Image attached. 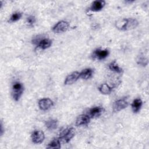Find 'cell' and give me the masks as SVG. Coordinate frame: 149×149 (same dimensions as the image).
<instances>
[{"label": "cell", "mask_w": 149, "mask_h": 149, "mask_svg": "<svg viewBox=\"0 0 149 149\" xmlns=\"http://www.w3.org/2000/svg\"><path fill=\"white\" fill-rule=\"evenodd\" d=\"M138 22L133 18L122 19L116 22V27L120 30H129L135 29L138 26Z\"/></svg>", "instance_id": "obj_1"}, {"label": "cell", "mask_w": 149, "mask_h": 149, "mask_svg": "<svg viewBox=\"0 0 149 149\" xmlns=\"http://www.w3.org/2000/svg\"><path fill=\"white\" fill-rule=\"evenodd\" d=\"M24 90L23 84L18 81L15 82L12 85V97L15 101H18L22 96Z\"/></svg>", "instance_id": "obj_2"}, {"label": "cell", "mask_w": 149, "mask_h": 149, "mask_svg": "<svg viewBox=\"0 0 149 149\" xmlns=\"http://www.w3.org/2000/svg\"><path fill=\"white\" fill-rule=\"evenodd\" d=\"M75 134V130L73 127L66 129L60 136L59 140L61 143H68Z\"/></svg>", "instance_id": "obj_3"}, {"label": "cell", "mask_w": 149, "mask_h": 149, "mask_svg": "<svg viewBox=\"0 0 149 149\" xmlns=\"http://www.w3.org/2000/svg\"><path fill=\"white\" fill-rule=\"evenodd\" d=\"M69 26L68 22L61 20L58 22L52 28V31L55 33H61L66 31Z\"/></svg>", "instance_id": "obj_4"}, {"label": "cell", "mask_w": 149, "mask_h": 149, "mask_svg": "<svg viewBox=\"0 0 149 149\" xmlns=\"http://www.w3.org/2000/svg\"><path fill=\"white\" fill-rule=\"evenodd\" d=\"M129 104L127 100L125 98H122L116 100L113 104V111L119 112L125 108H126L128 106Z\"/></svg>", "instance_id": "obj_5"}, {"label": "cell", "mask_w": 149, "mask_h": 149, "mask_svg": "<svg viewBox=\"0 0 149 149\" xmlns=\"http://www.w3.org/2000/svg\"><path fill=\"white\" fill-rule=\"evenodd\" d=\"M45 138L44 133L42 131L39 130H34L31 134L32 141L35 144L41 143Z\"/></svg>", "instance_id": "obj_6"}, {"label": "cell", "mask_w": 149, "mask_h": 149, "mask_svg": "<svg viewBox=\"0 0 149 149\" xmlns=\"http://www.w3.org/2000/svg\"><path fill=\"white\" fill-rule=\"evenodd\" d=\"M38 104L40 109L42 111H47L49 109L54 105L53 101L48 98H44L40 100Z\"/></svg>", "instance_id": "obj_7"}, {"label": "cell", "mask_w": 149, "mask_h": 149, "mask_svg": "<svg viewBox=\"0 0 149 149\" xmlns=\"http://www.w3.org/2000/svg\"><path fill=\"white\" fill-rule=\"evenodd\" d=\"M109 55V51L108 49H95L93 54V57L94 59L98 60H102L106 58Z\"/></svg>", "instance_id": "obj_8"}, {"label": "cell", "mask_w": 149, "mask_h": 149, "mask_svg": "<svg viewBox=\"0 0 149 149\" xmlns=\"http://www.w3.org/2000/svg\"><path fill=\"white\" fill-rule=\"evenodd\" d=\"M80 77V73L75 71L69 74L65 80V85H70L74 82H76L78 79Z\"/></svg>", "instance_id": "obj_9"}, {"label": "cell", "mask_w": 149, "mask_h": 149, "mask_svg": "<svg viewBox=\"0 0 149 149\" xmlns=\"http://www.w3.org/2000/svg\"><path fill=\"white\" fill-rule=\"evenodd\" d=\"M105 2L102 0L94 1L90 8V10L93 12H98L101 10L105 6Z\"/></svg>", "instance_id": "obj_10"}, {"label": "cell", "mask_w": 149, "mask_h": 149, "mask_svg": "<svg viewBox=\"0 0 149 149\" xmlns=\"http://www.w3.org/2000/svg\"><path fill=\"white\" fill-rule=\"evenodd\" d=\"M90 121V117L88 115H79L76 120V125L77 126L86 125Z\"/></svg>", "instance_id": "obj_11"}, {"label": "cell", "mask_w": 149, "mask_h": 149, "mask_svg": "<svg viewBox=\"0 0 149 149\" xmlns=\"http://www.w3.org/2000/svg\"><path fill=\"white\" fill-rule=\"evenodd\" d=\"M104 109L101 107H94L91 108L88 113V115L91 118H96L100 116L103 112Z\"/></svg>", "instance_id": "obj_12"}, {"label": "cell", "mask_w": 149, "mask_h": 149, "mask_svg": "<svg viewBox=\"0 0 149 149\" xmlns=\"http://www.w3.org/2000/svg\"><path fill=\"white\" fill-rule=\"evenodd\" d=\"M143 104V102L140 98H136L133 100L132 104V108L134 113L138 112Z\"/></svg>", "instance_id": "obj_13"}, {"label": "cell", "mask_w": 149, "mask_h": 149, "mask_svg": "<svg viewBox=\"0 0 149 149\" xmlns=\"http://www.w3.org/2000/svg\"><path fill=\"white\" fill-rule=\"evenodd\" d=\"M52 44V41L48 38L42 39L37 44L38 48L42 49H45L48 48Z\"/></svg>", "instance_id": "obj_14"}, {"label": "cell", "mask_w": 149, "mask_h": 149, "mask_svg": "<svg viewBox=\"0 0 149 149\" xmlns=\"http://www.w3.org/2000/svg\"><path fill=\"white\" fill-rule=\"evenodd\" d=\"M58 120L55 119H49L45 122V126L48 129L52 130L55 129L58 126Z\"/></svg>", "instance_id": "obj_15"}, {"label": "cell", "mask_w": 149, "mask_h": 149, "mask_svg": "<svg viewBox=\"0 0 149 149\" xmlns=\"http://www.w3.org/2000/svg\"><path fill=\"white\" fill-rule=\"evenodd\" d=\"M112 88L113 87L109 86L108 84L104 83L98 87V90L103 94H109L112 91Z\"/></svg>", "instance_id": "obj_16"}, {"label": "cell", "mask_w": 149, "mask_h": 149, "mask_svg": "<svg viewBox=\"0 0 149 149\" xmlns=\"http://www.w3.org/2000/svg\"><path fill=\"white\" fill-rule=\"evenodd\" d=\"M93 73V70L91 68H87L84 69L81 73H80V77L83 79H90Z\"/></svg>", "instance_id": "obj_17"}, {"label": "cell", "mask_w": 149, "mask_h": 149, "mask_svg": "<svg viewBox=\"0 0 149 149\" xmlns=\"http://www.w3.org/2000/svg\"><path fill=\"white\" fill-rule=\"evenodd\" d=\"M46 147L47 148H60L61 142L59 139H54L49 143L48 144Z\"/></svg>", "instance_id": "obj_18"}, {"label": "cell", "mask_w": 149, "mask_h": 149, "mask_svg": "<svg viewBox=\"0 0 149 149\" xmlns=\"http://www.w3.org/2000/svg\"><path fill=\"white\" fill-rule=\"evenodd\" d=\"M109 68L113 72L117 73H121L122 72V69L119 66L116 61H113L109 65Z\"/></svg>", "instance_id": "obj_19"}, {"label": "cell", "mask_w": 149, "mask_h": 149, "mask_svg": "<svg viewBox=\"0 0 149 149\" xmlns=\"http://www.w3.org/2000/svg\"><path fill=\"white\" fill-rule=\"evenodd\" d=\"M137 62L139 65H141L143 66H145L148 63V60L143 55H140L138 56Z\"/></svg>", "instance_id": "obj_20"}, {"label": "cell", "mask_w": 149, "mask_h": 149, "mask_svg": "<svg viewBox=\"0 0 149 149\" xmlns=\"http://www.w3.org/2000/svg\"><path fill=\"white\" fill-rule=\"evenodd\" d=\"M22 16V13H20V12H15V13H14L12 15L11 17H10L9 22H15L19 20L21 18Z\"/></svg>", "instance_id": "obj_21"}, {"label": "cell", "mask_w": 149, "mask_h": 149, "mask_svg": "<svg viewBox=\"0 0 149 149\" xmlns=\"http://www.w3.org/2000/svg\"><path fill=\"white\" fill-rule=\"evenodd\" d=\"M26 22L27 23V24L29 26H33L36 22V17L34 16H29L27 19H26Z\"/></svg>", "instance_id": "obj_22"}, {"label": "cell", "mask_w": 149, "mask_h": 149, "mask_svg": "<svg viewBox=\"0 0 149 149\" xmlns=\"http://www.w3.org/2000/svg\"><path fill=\"white\" fill-rule=\"evenodd\" d=\"M3 125H2V123L1 122V136L3 134Z\"/></svg>", "instance_id": "obj_23"}]
</instances>
